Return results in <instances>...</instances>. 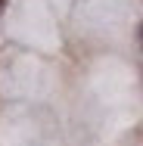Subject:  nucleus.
<instances>
[{"label":"nucleus","instance_id":"nucleus-1","mask_svg":"<svg viewBox=\"0 0 143 146\" xmlns=\"http://www.w3.org/2000/svg\"><path fill=\"white\" fill-rule=\"evenodd\" d=\"M3 3H6V0H0V9H3Z\"/></svg>","mask_w":143,"mask_h":146}]
</instances>
